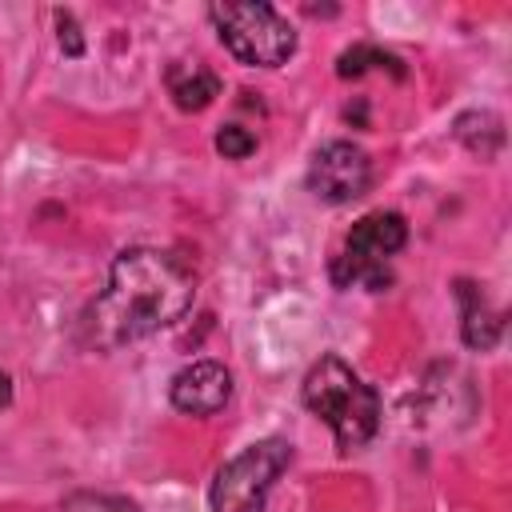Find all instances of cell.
I'll return each instance as SVG.
<instances>
[{
  "mask_svg": "<svg viewBox=\"0 0 512 512\" xmlns=\"http://www.w3.org/2000/svg\"><path fill=\"white\" fill-rule=\"evenodd\" d=\"M368 68H388L396 80L404 76L400 56H392V52H384V48H376V44H352V48H344V52L336 56V76H344V80L364 76Z\"/></svg>",
  "mask_w": 512,
  "mask_h": 512,
  "instance_id": "obj_11",
  "label": "cell"
},
{
  "mask_svg": "<svg viewBox=\"0 0 512 512\" xmlns=\"http://www.w3.org/2000/svg\"><path fill=\"white\" fill-rule=\"evenodd\" d=\"M192 296L196 276L176 252L124 248L108 268V284L84 312V340L100 352L144 340L176 324L192 308Z\"/></svg>",
  "mask_w": 512,
  "mask_h": 512,
  "instance_id": "obj_1",
  "label": "cell"
},
{
  "mask_svg": "<svg viewBox=\"0 0 512 512\" xmlns=\"http://www.w3.org/2000/svg\"><path fill=\"white\" fill-rule=\"evenodd\" d=\"M372 188V160L352 140H328L308 164V192L324 204H352Z\"/></svg>",
  "mask_w": 512,
  "mask_h": 512,
  "instance_id": "obj_6",
  "label": "cell"
},
{
  "mask_svg": "<svg viewBox=\"0 0 512 512\" xmlns=\"http://www.w3.org/2000/svg\"><path fill=\"white\" fill-rule=\"evenodd\" d=\"M220 44L252 68H280L296 52L292 24L272 4H212L208 8Z\"/></svg>",
  "mask_w": 512,
  "mask_h": 512,
  "instance_id": "obj_3",
  "label": "cell"
},
{
  "mask_svg": "<svg viewBox=\"0 0 512 512\" xmlns=\"http://www.w3.org/2000/svg\"><path fill=\"white\" fill-rule=\"evenodd\" d=\"M56 36H60V48H64V56H84V36H80V24H76V16L68 12V8H56Z\"/></svg>",
  "mask_w": 512,
  "mask_h": 512,
  "instance_id": "obj_14",
  "label": "cell"
},
{
  "mask_svg": "<svg viewBox=\"0 0 512 512\" xmlns=\"http://www.w3.org/2000/svg\"><path fill=\"white\" fill-rule=\"evenodd\" d=\"M60 512H140V508L120 496H108V492H76L64 500Z\"/></svg>",
  "mask_w": 512,
  "mask_h": 512,
  "instance_id": "obj_12",
  "label": "cell"
},
{
  "mask_svg": "<svg viewBox=\"0 0 512 512\" xmlns=\"http://www.w3.org/2000/svg\"><path fill=\"white\" fill-rule=\"evenodd\" d=\"M300 400L312 416H320L332 432L340 452L364 448L376 428H380V396L372 384H364L340 356H320L304 384H300Z\"/></svg>",
  "mask_w": 512,
  "mask_h": 512,
  "instance_id": "obj_2",
  "label": "cell"
},
{
  "mask_svg": "<svg viewBox=\"0 0 512 512\" xmlns=\"http://www.w3.org/2000/svg\"><path fill=\"white\" fill-rule=\"evenodd\" d=\"M168 396H172V408L184 416H212L232 396V372L216 360H196L172 376Z\"/></svg>",
  "mask_w": 512,
  "mask_h": 512,
  "instance_id": "obj_7",
  "label": "cell"
},
{
  "mask_svg": "<svg viewBox=\"0 0 512 512\" xmlns=\"http://www.w3.org/2000/svg\"><path fill=\"white\" fill-rule=\"evenodd\" d=\"M216 152H220L224 160H248V156L256 152V136H252L248 128H240V124H224V128L216 132Z\"/></svg>",
  "mask_w": 512,
  "mask_h": 512,
  "instance_id": "obj_13",
  "label": "cell"
},
{
  "mask_svg": "<svg viewBox=\"0 0 512 512\" xmlns=\"http://www.w3.org/2000/svg\"><path fill=\"white\" fill-rule=\"evenodd\" d=\"M168 92H172L180 112H204L220 96V76L212 68H204V64L176 60L168 68Z\"/></svg>",
  "mask_w": 512,
  "mask_h": 512,
  "instance_id": "obj_9",
  "label": "cell"
},
{
  "mask_svg": "<svg viewBox=\"0 0 512 512\" xmlns=\"http://www.w3.org/2000/svg\"><path fill=\"white\" fill-rule=\"evenodd\" d=\"M456 140L468 152H476L480 160H488V156H496L504 148V124H500L496 112H464L456 120Z\"/></svg>",
  "mask_w": 512,
  "mask_h": 512,
  "instance_id": "obj_10",
  "label": "cell"
},
{
  "mask_svg": "<svg viewBox=\"0 0 512 512\" xmlns=\"http://www.w3.org/2000/svg\"><path fill=\"white\" fill-rule=\"evenodd\" d=\"M456 300H460V316H464L460 320L464 344L476 348V352H488L500 340V332H504V316L488 304V296L472 280H456Z\"/></svg>",
  "mask_w": 512,
  "mask_h": 512,
  "instance_id": "obj_8",
  "label": "cell"
},
{
  "mask_svg": "<svg viewBox=\"0 0 512 512\" xmlns=\"http://www.w3.org/2000/svg\"><path fill=\"white\" fill-rule=\"evenodd\" d=\"M408 244V224L400 212H368L352 224L348 240H344V252L332 260V280L340 288H352V284H364L368 292H384L392 284V256Z\"/></svg>",
  "mask_w": 512,
  "mask_h": 512,
  "instance_id": "obj_4",
  "label": "cell"
},
{
  "mask_svg": "<svg viewBox=\"0 0 512 512\" xmlns=\"http://www.w3.org/2000/svg\"><path fill=\"white\" fill-rule=\"evenodd\" d=\"M292 464L288 440H256L232 456L212 480V512H264L272 484Z\"/></svg>",
  "mask_w": 512,
  "mask_h": 512,
  "instance_id": "obj_5",
  "label": "cell"
},
{
  "mask_svg": "<svg viewBox=\"0 0 512 512\" xmlns=\"http://www.w3.org/2000/svg\"><path fill=\"white\" fill-rule=\"evenodd\" d=\"M12 404V380H8V372H0V408H8Z\"/></svg>",
  "mask_w": 512,
  "mask_h": 512,
  "instance_id": "obj_15",
  "label": "cell"
}]
</instances>
